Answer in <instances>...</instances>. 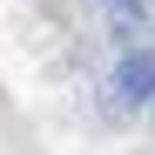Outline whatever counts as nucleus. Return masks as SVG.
<instances>
[{
  "instance_id": "obj_1",
  "label": "nucleus",
  "mask_w": 155,
  "mask_h": 155,
  "mask_svg": "<svg viewBox=\"0 0 155 155\" xmlns=\"http://www.w3.org/2000/svg\"><path fill=\"white\" fill-rule=\"evenodd\" d=\"M108 101H115L121 115L155 101V54H148V47H135V54L115 61V74H108Z\"/></svg>"
},
{
  "instance_id": "obj_2",
  "label": "nucleus",
  "mask_w": 155,
  "mask_h": 155,
  "mask_svg": "<svg viewBox=\"0 0 155 155\" xmlns=\"http://www.w3.org/2000/svg\"><path fill=\"white\" fill-rule=\"evenodd\" d=\"M108 7H128V0H108Z\"/></svg>"
},
{
  "instance_id": "obj_3",
  "label": "nucleus",
  "mask_w": 155,
  "mask_h": 155,
  "mask_svg": "<svg viewBox=\"0 0 155 155\" xmlns=\"http://www.w3.org/2000/svg\"><path fill=\"white\" fill-rule=\"evenodd\" d=\"M148 121H155V101H148Z\"/></svg>"
}]
</instances>
